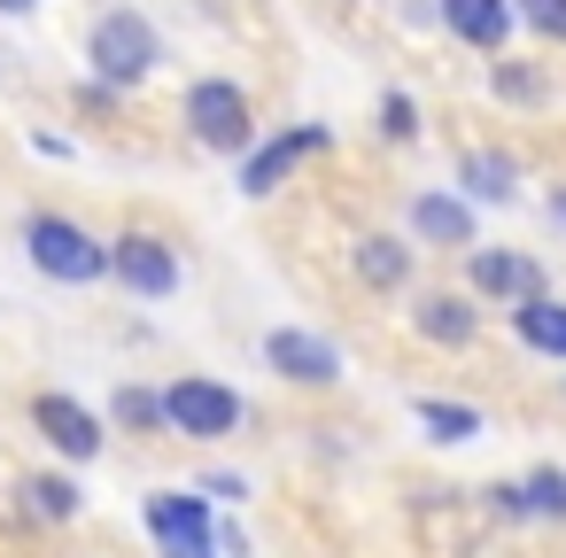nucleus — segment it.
<instances>
[{"instance_id": "f257e3e1", "label": "nucleus", "mask_w": 566, "mask_h": 558, "mask_svg": "<svg viewBox=\"0 0 566 558\" xmlns=\"http://www.w3.org/2000/svg\"><path fill=\"white\" fill-rule=\"evenodd\" d=\"M86 71H94V86H109V94H140V86L164 71V32H156L140 9H102L94 32H86Z\"/></svg>"}, {"instance_id": "f03ea898", "label": "nucleus", "mask_w": 566, "mask_h": 558, "mask_svg": "<svg viewBox=\"0 0 566 558\" xmlns=\"http://www.w3.org/2000/svg\"><path fill=\"white\" fill-rule=\"evenodd\" d=\"M24 256H32V272L40 280H55V287H94V280H109V241H94L78 218H63V210H32L24 218Z\"/></svg>"}, {"instance_id": "7ed1b4c3", "label": "nucleus", "mask_w": 566, "mask_h": 558, "mask_svg": "<svg viewBox=\"0 0 566 558\" xmlns=\"http://www.w3.org/2000/svg\"><path fill=\"white\" fill-rule=\"evenodd\" d=\"M241 419H249V403L210 372H179L164 388V434H179V442H226V434H241Z\"/></svg>"}, {"instance_id": "20e7f679", "label": "nucleus", "mask_w": 566, "mask_h": 558, "mask_svg": "<svg viewBox=\"0 0 566 558\" xmlns=\"http://www.w3.org/2000/svg\"><path fill=\"white\" fill-rule=\"evenodd\" d=\"M187 140L210 156H249L256 148V109L233 78H195L187 86Z\"/></svg>"}, {"instance_id": "39448f33", "label": "nucleus", "mask_w": 566, "mask_h": 558, "mask_svg": "<svg viewBox=\"0 0 566 558\" xmlns=\"http://www.w3.org/2000/svg\"><path fill=\"white\" fill-rule=\"evenodd\" d=\"M140 527L156 543V558H218V519L202 488H156L140 496Z\"/></svg>"}, {"instance_id": "423d86ee", "label": "nucleus", "mask_w": 566, "mask_h": 558, "mask_svg": "<svg viewBox=\"0 0 566 558\" xmlns=\"http://www.w3.org/2000/svg\"><path fill=\"white\" fill-rule=\"evenodd\" d=\"M32 434H40L63 465H94V457L109 450V419L86 411V403L63 396V388H40V396H32Z\"/></svg>"}, {"instance_id": "0eeeda50", "label": "nucleus", "mask_w": 566, "mask_h": 558, "mask_svg": "<svg viewBox=\"0 0 566 558\" xmlns=\"http://www.w3.org/2000/svg\"><path fill=\"white\" fill-rule=\"evenodd\" d=\"M109 280L125 287V295H140V303H164V295H179V249L164 241V233H117L109 241Z\"/></svg>"}, {"instance_id": "6e6552de", "label": "nucleus", "mask_w": 566, "mask_h": 558, "mask_svg": "<svg viewBox=\"0 0 566 558\" xmlns=\"http://www.w3.org/2000/svg\"><path fill=\"white\" fill-rule=\"evenodd\" d=\"M334 148V125H287V133H272V140H256L249 156H241V194H272V187H287V171L303 164V156H326Z\"/></svg>"}, {"instance_id": "1a4fd4ad", "label": "nucleus", "mask_w": 566, "mask_h": 558, "mask_svg": "<svg viewBox=\"0 0 566 558\" xmlns=\"http://www.w3.org/2000/svg\"><path fill=\"white\" fill-rule=\"evenodd\" d=\"M264 365L287 380V388H334L342 380V341L311 334V326H272L264 334Z\"/></svg>"}, {"instance_id": "9d476101", "label": "nucleus", "mask_w": 566, "mask_h": 558, "mask_svg": "<svg viewBox=\"0 0 566 558\" xmlns=\"http://www.w3.org/2000/svg\"><path fill=\"white\" fill-rule=\"evenodd\" d=\"M403 218H411V241L427 249H473V202L458 187H419Z\"/></svg>"}, {"instance_id": "9b49d317", "label": "nucleus", "mask_w": 566, "mask_h": 558, "mask_svg": "<svg viewBox=\"0 0 566 558\" xmlns=\"http://www.w3.org/2000/svg\"><path fill=\"white\" fill-rule=\"evenodd\" d=\"M543 287V264L520 256V249H465V295H489V303H512V295H535Z\"/></svg>"}, {"instance_id": "f8f14e48", "label": "nucleus", "mask_w": 566, "mask_h": 558, "mask_svg": "<svg viewBox=\"0 0 566 558\" xmlns=\"http://www.w3.org/2000/svg\"><path fill=\"white\" fill-rule=\"evenodd\" d=\"M512 341L520 349H535V357H551V365H566V295H551V287H535V295H512Z\"/></svg>"}, {"instance_id": "ddd939ff", "label": "nucleus", "mask_w": 566, "mask_h": 558, "mask_svg": "<svg viewBox=\"0 0 566 558\" xmlns=\"http://www.w3.org/2000/svg\"><path fill=\"white\" fill-rule=\"evenodd\" d=\"M434 17L458 48H481V55H496L512 40V0H434Z\"/></svg>"}, {"instance_id": "4468645a", "label": "nucleus", "mask_w": 566, "mask_h": 558, "mask_svg": "<svg viewBox=\"0 0 566 558\" xmlns=\"http://www.w3.org/2000/svg\"><path fill=\"white\" fill-rule=\"evenodd\" d=\"M411 326H419V341H434V349H465L473 334H481V295H419V310H411Z\"/></svg>"}, {"instance_id": "2eb2a0df", "label": "nucleus", "mask_w": 566, "mask_h": 558, "mask_svg": "<svg viewBox=\"0 0 566 558\" xmlns=\"http://www.w3.org/2000/svg\"><path fill=\"white\" fill-rule=\"evenodd\" d=\"M450 187H458L465 202H512V194H520V164H512L504 148H458Z\"/></svg>"}, {"instance_id": "dca6fc26", "label": "nucleus", "mask_w": 566, "mask_h": 558, "mask_svg": "<svg viewBox=\"0 0 566 558\" xmlns=\"http://www.w3.org/2000/svg\"><path fill=\"white\" fill-rule=\"evenodd\" d=\"M349 264H357V280L373 287V295H396V287H411V249L396 241V233H365L357 249H349Z\"/></svg>"}, {"instance_id": "f3484780", "label": "nucleus", "mask_w": 566, "mask_h": 558, "mask_svg": "<svg viewBox=\"0 0 566 558\" xmlns=\"http://www.w3.org/2000/svg\"><path fill=\"white\" fill-rule=\"evenodd\" d=\"M17 496H24V512H32L40 527H71V519L86 512V488H78L71 473H24Z\"/></svg>"}, {"instance_id": "a211bd4d", "label": "nucleus", "mask_w": 566, "mask_h": 558, "mask_svg": "<svg viewBox=\"0 0 566 558\" xmlns=\"http://www.w3.org/2000/svg\"><path fill=\"white\" fill-rule=\"evenodd\" d=\"M109 427L117 434H164V388H140V380H125L117 396H109Z\"/></svg>"}, {"instance_id": "6ab92c4d", "label": "nucleus", "mask_w": 566, "mask_h": 558, "mask_svg": "<svg viewBox=\"0 0 566 558\" xmlns=\"http://www.w3.org/2000/svg\"><path fill=\"white\" fill-rule=\"evenodd\" d=\"M411 419H419L434 442H473V434H481V411H473V403H450V396H419Z\"/></svg>"}, {"instance_id": "aec40b11", "label": "nucleus", "mask_w": 566, "mask_h": 558, "mask_svg": "<svg viewBox=\"0 0 566 558\" xmlns=\"http://www.w3.org/2000/svg\"><path fill=\"white\" fill-rule=\"evenodd\" d=\"M520 496H527V519H558V527H566V465L520 473Z\"/></svg>"}, {"instance_id": "412c9836", "label": "nucleus", "mask_w": 566, "mask_h": 558, "mask_svg": "<svg viewBox=\"0 0 566 558\" xmlns=\"http://www.w3.org/2000/svg\"><path fill=\"white\" fill-rule=\"evenodd\" d=\"M512 24H527L543 40H566V0H512Z\"/></svg>"}, {"instance_id": "4be33fe9", "label": "nucleus", "mask_w": 566, "mask_h": 558, "mask_svg": "<svg viewBox=\"0 0 566 558\" xmlns=\"http://www.w3.org/2000/svg\"><path fill=\"white\" fill-rule=\"evenodd\" d=\"M380 133H388V140H419V109H411V94H380Z\"/></svg>"}, {"instance_id": "5701e85b", "label": "nucleus", "mask_w": 566, "mask_h": 558, "mask_svg": "<svg viewBox=\"0 0 566 558\" xmlns=\"http://www.w3.org/2000/svg\"><path fill=\"white\" fill-rule=\"evenodd\" d=\"M543 86H535V71H520V63H504L496 71V102H535Z\"/></svg>"}, {"instance_id": "b1692460", "label": "nucleus", "mask_w": 566, "mask_h": 558, "mask_svg": "<svg viewBox=\"0 0 566 558\" xmlns=\"http://www.w3.org/2000/svg\"><path fill=\"white\" fill-rule=\"evenodd\" d=\"M481 496H489L496 519H520V527H527V496H520V481H496V488H481Z\"/></svg>"}, {"instance_id": "393cba45", "label": "nucleus", "mask_w": 566, "mask_h": 558, "mask_svg": "<svg viewBox=\"0 0 566 558\" xmlns=\"http://www.w3.org/2000/svg\"><path fill=\"white\" fill-rule=\"evenodd\" d=\"M195 488H202L210 504H241V496H249V481H241V473H202Z\"/></svg>"}, {"instance_id": "a878e982", "label": "nucleus", "mask_w": 566, "mask_h": 558, "mask_svg": "<svg viewBox=\"0 0 566 558\" xmlns=\"http://www.w3.org/2000/svg\"><path fill=\"white\" fill-rule=\"evenodd\" d=\"M40 9V0H0V17H32Z\"/></svg>"}, {"instance_id": "bb28decb", "label": "nucleus", "mask_w": 566, "mask_h": 558, "mask_svg": "<svg viewBox=\"0 0 566 558\" xmlns=\"http://www.w3.org/2000/svg\"><path fill=\"white\" fill-rule=\"evenodd\" d=\"M551 225H566V187H551Z\"/></svg>"}, {"instance_id": "cd10ccee", "label": "nucleus", "mask_w": 566, "mask_h": 558, "mask_svg": "<svg viewBox=\"0 0 566 558\" xmlns=\"http://www.w3.org/2000/svg\"><path fill=\"white\" fill-rule=\"evenodd\" d=\"M334 9H349V0H334Z\"/></svg>"}]
</instances>
